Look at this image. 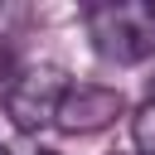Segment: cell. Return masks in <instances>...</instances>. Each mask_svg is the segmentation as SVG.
<instances>
[{"instance_id":"6","label":"cell","mask_w":155,"mask_h":155,"mask_svg":"<svg viewBox=\"0 0 155 155\" xmlns=\"http://www.w3.org/2000/svg\"><path fill=\"white\" fill-rule=\"evenodd\" d=\"M10 82H15V78H10V63H5V53H0V92H10Z\"/></svg>"},{"instance_id":"1","label":"cell","mask_w":155,"mask_h":155,"mask_svg":"<svg viewBox=\"0 0 155 155\" xmlns=\"http://www.w3.org/2000/svg\"><path fill=\"white\" fill-rule=\"evenodd\" d=\"M92 48L107 63H145L155 58V5L150 0H107L87 10Z\"/></svg>"},{"instance_id":"3","label":"cell","mask_w":155,"mask_h":155,"mask_svg":"<svg viewBox=\"0 0 155 155\" xmlns=\"http://www.w3.org/2000/svg\"><path fill=\"white\" fill-rule=\"evenodd\" d=\"M121 111H126V97H121L116 87H107V82H68L53 126L68 131V136H87V131L111 126Z\"/></svg>"},{"instance_id":"2","label":"cell","mask_w":155,"mask_h":155,"mask_svg":"<svg viewBox=\"0 0 155 155\" xmlns=\"http://www.w3.org/2000/svg\"><path fill=\"white\" fill-rule=\"evenodd\" d=\"M63 92H68V78H63L58 63H29V68H19L15 82H10V92H5V116H10V126H15L19 136H34V131L53 126Z\"/></svg>"},{"instance_id":"4","label":"cell","mask_w":155,"mask_h":155,"mask_svg":"<svg viewBox=\"0 0 155 155\" xmlns=\"http://www.w3.org/2000/svg\"><path fill=\"white\" fill-rule=\"evenodd\" d=\"M131 140H136L140 155H155V92H150V102L131 116Z\"/></svg>"},{"instance_id":"5","label":"cell","mask_w":155,"mask_h":155,"mask_svg":"<svg viewBox=\"0 0 155 155\" xmlns=\"http://www.w3.org/2000/svg\"><path fill=\"white\" fill-rule=\"evenodd\" d=\"M0 155H58V150L39 145L34 136H15V140H0Z\"/></svg>"}]
</instances>
